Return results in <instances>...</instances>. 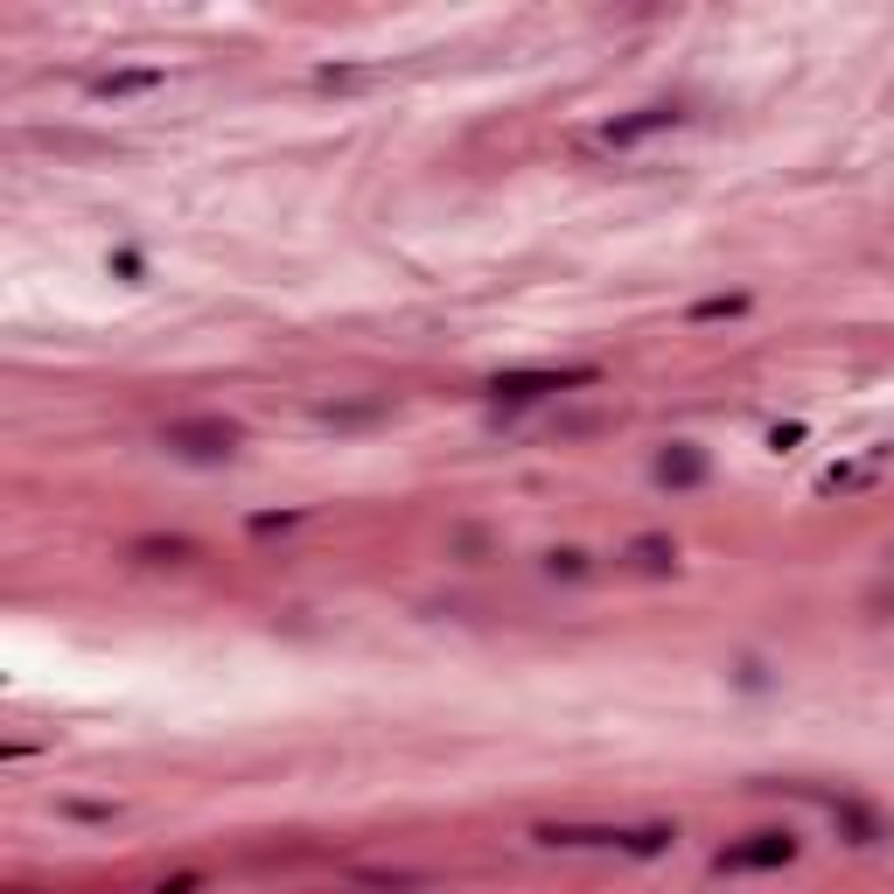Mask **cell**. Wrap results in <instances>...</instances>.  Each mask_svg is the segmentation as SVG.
I'll return each instance as SVG.
<instances>
[{
  "instance_id": "9c48e42d",
  "label": "cell",
  "mask_w": 894,
  "mask_h": 894,
  "mask_svg": "<svg viewBox=\"0 0 894 894\" xmlns=\"http://www.w3.org/2000/svg\"><path fill=\"white\" fill-rule=\"evenodd\" d=\"M154 84H168V71H154V63H141V71H105V77H92V98H133V92H154Z\"/></svg>"
},
{
  "instance_id": "52a82bcc",
  "label": "cell",
  "mask_w": 894,
  "mask_h": 894,
  "mask_svg": "<svg viewBox=\"0 0 894 894\" xmlns=\"http://www.w3.org/2000/svg\"><path fill=\"white\" fill-rule=\"evenodd\" d=\"M824 811H832V824L853 845H887L894 832H887V818L881 811H866V803H853V797H824Z\"/></svg>"
},
{
  "instance_id": "30bf717a",
  "label": "cell",
  "mask_w": 894,
  "mask_h": 894,
  "mask_svg": "<svg viewBox=\"0 0 894 894\" xmlns=\"http://www.w3.org/2000/svg\"><path fill=\"white\" fill-rule=\"evenodd\" d=\"M126 559H141V566H189L204 552H196V539H133Z\"/></svg>"
},
{
  "instance_id": "6da1fadb",
  "label": "cell",
  "mask_w": 894,
  "mask_h": 894,
  "mask_svg": "<svg viewBox=\"0 0 894 894\" xmlns=\"http://www.w3.org/2000/svg\"><path fill=\"white\" fill-rule=\"evenodd\" d=\"M531 839L552 853H630V860H657L678 845V824H531Z\"/></svg>"
},
{
  "instance_id": "7a4b0ae2",
  "label": "cell",
  "mask_w": 894,
  "mask_h": 894,
  "mask_svg": "<svg viewBox=\"0 0 894 894\" xmlns=\"http://www.w3.org/2000/svg\"><path fill=\"white\" fill-rule=\"evenodd\" d=\"M601 385V364H559V371H497L489 377V398L497 406H524V398H552V392H580Z\"/></svg>"
},
{
  "instance_id": "5b68a950",
  "label": "cell",
  "mask_w": 894,
  "mask_h": 894,
  "mask_svg": "<svg viewBox=\"0 0 894 894\" xmlns=\"http://www.w3.org/2000/svg\"><path fill=\"white\" fill-rule=\"evenodd\" d=\"M671 126H685V105H636V112H622V119L594 126V147H636V141H651V133H671Z\"/></svg>"
},
{
  "instance_id": "3957f363",
  "label": "cell",
  "mask_w": 894,
  "mask_h": 894,
  "mask_svg": "<svg viewBox=\"0 0 894 894\" xmlns=\"http://www.w3.org/2000/svg\"><path fill=\"white\" fill-rule=\"evenodd\" d=\"M797 860V832H782V824H762V832L748 839H727L720 853H713V866L720 874H776V866Z\"/></svg>"
},
{
  "instance_id": "ba28073f",
  "label": "cell",
  "mask_w": 894,
  "mask_h": 894,
  "mask_svg": "<svg viewBox=\"0 0 894 894\" xmlns=\"http://www.w3.org/2000/svg\"><path fill=\"white\" fill-rule=\"evenodd\" d=\"M657 482H664V489H699V482H706V447L671 440L664 455H657Z\"/></svg>"
},
{
  "instance_id": "277c9868",
  "label": "cell",
  "mask_w": 894,
  "mask_h": 894,
  "mask_svg": "<svg viewBox=\"0 0 894 894\" xmlns=\"http://www.w3.org/2000/svg\"><path fill=\"white\" fill-rule=\"evenodd\" d=\"M238 419H168L162 427V447L168 455H189V461H224L238 455Z\"/></svg>"
},
{
  "instance_id": "5bb4252c",
  "label": "cell",
  "mask_w": 894,
  "mask_h": 894,
  "mask_svg": "<svg viewBox=\"0 0 894 894\" xmlns=\"http://www.w3.org/2000/svg\"><path fill=\"white\" fill-rule=\"evenodd\" d=\"M887 559H894V552H887Z\"/></svg>"
},
{
  "instance_id": "8992f818",
  "label": "cell",
  "mask_w": 894,
  "mask_h": 894,
  "mask_svg": "<svg viewBox=\"0 0 894 894\" xmlns=\"http://www.w3.org/2000/svg\"><path fill=\"white\" fill-rule=\"evenodd\" d=\"M887 468H894V447H866L860 461L824 468V476H818V489H824V497H845V489H866L874 476H887Z\"/></svg>"
},
{
  "instance_id": "7c38bea8",
  "label": "cell",
  "mask_w": 894,
  "mask_h": 894,
  "mask_svg": "<svg viewBox=\"0 0 894 894\" xmlns=\"http://www.w3.org/2000/svg\"><path fill=\"white\" fill-rule=\"evenodd\" d=\"M545 573H552V580H588L594 566H588V552L566 545V552H545Z\"/></svg>"
},
{
  "instance_id": "8fae6325",
  "label": "cell",
  "mask_w": 894,
  "mask_h": 894,
  "mask_svg": "<svg viewBox=\"0 0 894 894\" xmlns=\"http://www.w3.org/2000/svg\"><path fill=\"white\" fill-rule=\"evenodd\" d=\"M630 559H636L643 573H678V545H671V539H636Z\"/></svg>"
},
{
  "instance_id": "4fadbf2b",
  "label": "cell",
  "mask_w": 894,
  "mask_h": 894,
  "mask_svg": "<svg viewBox=\"0 0 894 894\" xmlns=\"http://www.w3.org/2000/svg\"><path fill=\"white\" fill-rule=\"evenodd\" d=\"M741 308H748V294H713V301L692 308V322H727V315H741Z\"/></svg>"
}]
</instances>
